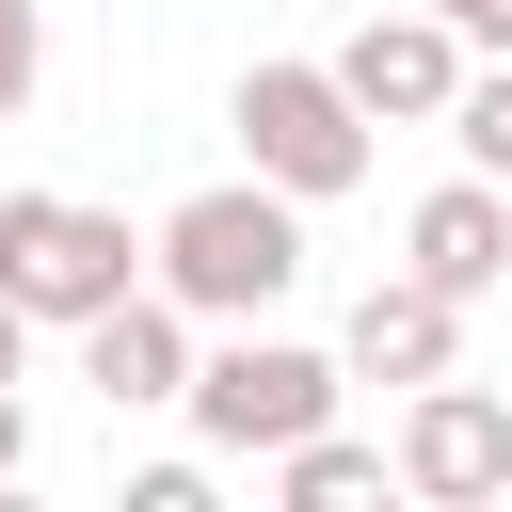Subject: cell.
<instances>
[{
	"mask_svg": "<svg viewBox=\"0 0 512 512\" xmlns=\"http://www.w3.org/2000/svg\"><path fill=\"white\" fill-rule=\"evenodd\" d=\"M448 144H464V176H512V48H480V64H464Z\"/></svg>",
	"mask_w": 512,
	"mask_h": 512,
	"instance_id": "11",
	"label": "cell"
},
{
	"mask_svg": "<svg viewBox=\"0 0 512 512\" xmlns=\"http://www.w3.org/2000/svg\"><path fill=\"white\" fill-rule=\"evenodd\" d=\"M384 480H400V496H432V512L512 496V400H496V384H464V368L400 384V448H384Z\"/></svg>",
	"mask_w": 512,
	"mask_h": 512,
	"instance_id": "5",
	"label": "cell"
},
{
	"mask_svg": "<svg viewBox=\"0 0 512 512\" xmlns=\"http://www.w3.org/2000/svg\"><path fill=\"white\" fill-rule=\"evenodd\" d=\"M112 288H144V240L128 208H80V192H0V304L16 320H96Z\"/></svg>",
	"mask_w": 512,
	"mask_h": 512,
	"instance_id": "3",
	"label": "cell"
},
{
	"mask_svg": "<svg viewBox=\"0 0 512 512\" xmlns=\"http://www.w3.org/2000/svg\"><path fill=\"white\" fill-rule=\"evenodd\" d=\"M464 32L432 16V0H400V16H368L352 48H336V96L368 112V128H448V96H464Z\"/></svg>",
	"mask_w": 512,
	"mask_h": 512,
	"instance_id": "6",
	"label": "cell"
},
{
	"mask_svg": "<svg viewBox=\"0 0 512 512\" xmlns=\"http://www.w3.org/2000/svg\"><path fill=\"white\" fill-rule=\"evenodd\" d=\"M336 352H304V336H256V320H224V352H192V384H176V416L224 448V464H272L288 432H320L336 416Z\"/></svg>",
	"mask_w": 512,
	"mask_h": 512,
	"instance_id": "2",
	"label": "cell"
},
{
	"mask_svg": "<svg viewBox=\"0 0 512 512\" xmlns=\"http://www.w3.org/2000/svg\"><path fill=\"white\" fill-rule=\"evenodd\" d=\"M32 80H48V0H0V128L32 112Z\"/></svg>",
	"mask_w": 512,
	"mask_h": 512,
	"instance_id": "12",
	"label": "cell"
},
{
	"mask_svg": "<svg viewBox=\"0 0 512 512\" xmlns=\"http://www.w3.org/2000/svg\"><path fill=\"white\" fill-rule=\"evenodd\" d=\"M144 288H160V304H192V320H272V304L304 288V208H288L272 176H224V192L160 208Z\"/></svg>",
	"mask_w": 512,
	"mask_h": 512,
	"instance_id": "1",
	"label": "cell"
},
{
	"mask_svg": "<svg viewBox=\"0 0 512 512\" xmlns=\"http://www.w3.org/2000/svg\"><path fill=\"white\" fill-rule=\"evenodd\" d=\"M432 16H448L464 48H512V0H432Z\"/></svg>",
	"mask_w": 512,
	"mask_h": 512,
	"instance_id": "13",
	"label": "cell"
},
{
	"mask_svg": "<svg viewBox=\"0 0 512 512\" xmlns=\"http://www.w3.org/2000/svg\"><path fill=\"white\" fill-rule=\"evenodd\" d=\"M400 272L448 288V304H496V288H512V176H448V192H416Z\"/></svg>",
	"mask_w": 512,
	"mask_h": 512,
	"instance_id": "7",
	"label": "cell"
},
{
	"mask_svg": "<svg viewBox=\"0 0 512 512\" xmlns=\"http://www.w3.org/2000/svg\"><path fill=\"white\" fill-rule=\"evenodd\" d=\"M240 160L288 192V208H336L352 176H368V112L336 96V64H240Z\"/></svg>",
	"mask_w": 512,
	"mask_h": 512,
	"instance_id": "4",
	"label": "cell"
},
{
	"mask_svg": "<svg viewBox=\"0 0 512 512\" xmlns=\"http://www.w3.org/2000/svg\"><path fill=\"white\" fill-rule=\"evenodd\" d=\"M80 384H96L112 416H160V400L192 384V304H160V288H112V304L80 320Z\"/></svg>",
	"mask_w": 512,
	"mask_h": 512,
	"instance_id": "8",
	"label": "cell"
},
{
	"mask_svg": "<svg viewBox=\"0 0 512 512\" xmlns=\"http://www.w3.org/2000/svg\"><path fill=\"white\" fill-rule=\"evenodd\" d=\"M16 352H32V320H16V304H0V384H16Z\"/></svg>",
	"mask_w": 512,
	"mask_h": 512,
	"instance_id": "15",
	"label": "cell"
},
{
	"mask_svg": "<svg viewBox=\"0 0 512 512\" xmlns=\"http://www.w3.org/2000/svg\"><path fill=\"white\" fill-rule=\"evenodd\" d=\"M16 464H32V416H16V384H0V480H16Z\"/></svg>",
	"mask_w": 512,
	"mask_h": 512,
	"instance_id": "14",
	"label": "cell"
},
{
	"mask_svg": "<svg viewBox=\"0 0 512 512\" xmlns=\"http://www.w3.org/2000/svg\"><path fill=\"white\" fill-rule=\"evenodd\" d=\"M336 368H352V384H432V368H464V304H448V288H416V272H384V288L352 304Z\"/></svg>",
	"mask_w": 512,
	"mask_h": 512,
	"instance_id": "9",
	"label": "cell"
},
{
	"mask_svg": "<svg viewBox=\"0 0 512 512\" xmlns=\"http://www.w3.org/2000/svg\"><path fill=\"white\" fill-rule=\"evenodd\" d=\"M272 496H288V512H352V496H384V448H352V432L320 416V432L272 448Z\"/></svg>",
	"mask_w": 512,
	"mask_h": 512,
	"instance_id": "10",
	"label": "cell"
}]
</instances>
